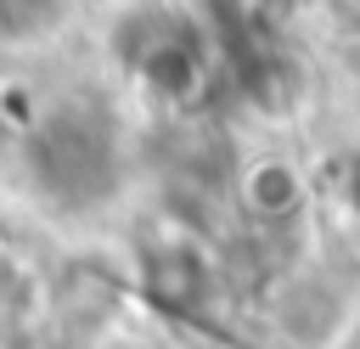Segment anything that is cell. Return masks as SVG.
I'll list each match as a JSON object with an SVG mask.
<instances>
[{"instance_id":"cell-1","label":"cell","mask_w":360,"mask_h":349,"mask_svg":"<svg viewBox=\"0 0 360 349\" xmlns=\"http://www.w3.org/2000/svg\"><path fill=\"white\" fill-rule=\"evenodd\" d=\"M242 191L253 197V208L281 214V208H292V203H298V174H292L287 163H259V169L248 174V186H242Z\"/></svg>"},{"instance_id":"cell-2","label":"cell","mask_w":360,"mask_h":349,"mask_svg":"<svg viewBox=\"0 0 360 349\" xmlns=\"http://www.w3.org/2000/svg\"><path fill=\"white\" fill-rule=\"evenodd\" d=\"M107 349H163V343H146V338H118V343H107Z\"/></svg>"},{"instance_id":"cell-3","label":"cell","mask_w":360,"mask_h":349,"mask_svg":"<svg viewBox=\"0 0 360 349\" xmlns=\"http://www.w3.org/2000/svg\"><path fill=\"white\" fill-rule=\"evenodd\" d=\"M354 191H360V158H354Z\"/></svg>"}]
</instances>
